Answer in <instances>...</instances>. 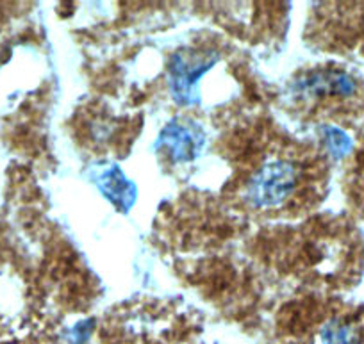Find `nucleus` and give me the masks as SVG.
Masks as SVG:
<instances>
[{"mask_svg": "<svg viewBox=\"0 0 364 344\" xmlns=\"http://www.w3.org/2000/svg\"><path fill=\"white\" fill-rule=\"evenodd\" d=\"M220 55L215 50H181L171 58L168 66L170 90L178 104H195L197 84L205 72L215 66Z\"/></svg>", "mask_w": 364, "mask_h": 344, "instance_id": "1", "label": "nucleus"}, {"mask_svg": "<svg viewBox=\"0 0 364 344\" xmlns=\"http://www.w3.org/2000/svg\"><path fill=\"white\" fill-rule=\"evenodd\" d=\"M296 186V171L286 161L264 163L247 186L250 202L257 207H277L288 200Z\"/></svg>", "mask_w": 364, "mask_h": 344, "instance_id": "2", "label": "nucleus"}, {"mask_svg": "<svg viewBox=\"0 0 364 344\" xmlns=\"http://www.w3.org/2000/svg\"><path fill=\"white\" fill-rule=\"evenodd\" d=\"M204 141L205 136L198 125L173 120L161 132L157 146H161L175 163H188V161L197 159Z\"/></svg>", "mask_w": 364, "mask_h": 344, "instance_id": "3", "label": "nucleus"}, {"mask_svg": "<svg viewBox=\"0 0 364 344\" xmlns=\"http://www.w3.org/2000/svg\"><path fill=\"white\" fill-rule=\"evenodd\" d=\"M293 90L306 98L348 97L355 90V82L352 77L338 70H318L295 80Z\"/></svg>", "mask_w": 364, "mask_h": 344, "instance_id": "4", "label": "nucleus"}, {"mask_svg": "<svg viewBox=\"0 0 364 344\" xmlns=\"http://www.w3.org/2000/svg\"><path fill=\"white\" fill-rule=\"evenodd\" d=\"M99 188L122 210H127L136 200V186L125 177L124 171L118 166H111L100 175Z\"/></svg>", "mask_w": 364, "mask_h": 344, "instance_id": "5", "label": "nucleus"}, {"mask_svg": "<svg viewBox=\"0 0 364 344\" xmlns=\"http://www.w3.org/2000/svg\"><path fill=\"white\" fill-rule=\"evenodd\" d=\"M363 333L360 328L352 321L332 319L323 326L321 343L323 344H360Z\"/></svg>", "mask_w": 364, "mask_h": 344, "instance_id": "6", "label": "nucleus"}, {"mask_svg": "<svg viewBox=\"0 0 364 344\" xmlns=\"http://www.w3.org/2000/svg\"><path fill=\"white\" fill-rule=\"evenodd\" d=\"M323 139H325V143H327L328 150H331L336 157H341L348 152L350 139L346 138V134H343L341 131H338V129L325 127L323 129Z\"/></svg>", "mask_w": 364, "mask_h": 344, "instance_id": "7", "label": "nucleus"}]
</instances>
